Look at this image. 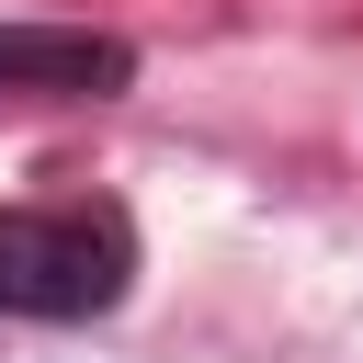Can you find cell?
Wrapping results in <instances>:
<instances>
[{"mask_svg": "<svg viewBox=\"0 0 363 363\" xmlns=\"http://www.w3.org/2000/svg\"><path fill=\"white\" fill-rule=\"evenodd\" d=\"M136 45L79 23H0V91H125Z\"/></svg>", "mask_w": 363, "mask_h": 363, "instance_id": "obj_2", "label": "cell"}, {"mask_svg": "<svg viewBox=\"0 0 363 363\" xmlns=\"http://www.w3.org/2000/svg\"><path fill=\"white\" fill-rule=\"evenodd\" d=\"M113 295H125V227L113 216H0V306L91 318Z\"/></svg>", "mask_w": 363, "mask_h": 363, "instance_id": "obj_1", "label": "cell"}]
</instances>
